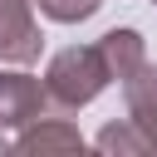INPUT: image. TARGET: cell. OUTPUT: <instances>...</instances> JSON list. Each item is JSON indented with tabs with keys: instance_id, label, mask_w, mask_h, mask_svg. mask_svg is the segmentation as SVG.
I'll list each match as a JSON object with an SVG mask.
<instances>
[{
	"instance_id": "cell-9",
	"label": "cell",
	"mask_w": 157,
	"mask_h": 157,
	"mask_svg": "<svg viewBox=\"0 0 157 157\" xmlns=\"http://www.w3.org/2000/svg\"><path fill=\"white\" fill-rule=\"evenodd\" d=\"M0 152H10V137H5V128H0Z\"/></svg>"
},
{
	"instance_id": "cell-7",
	"label": "cell",
	"mask_w": 157,
	"mask_h": 157,
	"mask_svg": "<svg viewBox=\"0 0 157 157\" xmlns=\"http://www.w3.org/2000/svg\"><path fill=\"white\" fill-rule=\"evenodd\" d=\"M93 147L98 152H108V157H142V152H152V142L132 128V118H123V123H108L98 137H93Z\"/></svg>"
},
{
	"instance_id": "cell-1",
	"label": "cell",
	"mask_w": 157,
	"mask_h": 157,
	"mask_svg": "<svg viewBox=\"0 0 157 157\" xmlns=\"http://www.w3.org/2000/svg\"><path fill=\"white\" fill-rule=\"evenodd\" d=\"M108 83H113V78H108V69H103L98 44H69V49H59V54L49 59V69H44V93H49V108H59V113L88 108Z\"/></svg>"
},
{
	"instance_id": "cell-5",
	"label": "cell",
	"mask_w": 157,
	"mask_h": 157,
	"mask_svg": "<svg viewBox=\"0 0 157 157\" xmlns=\"http://www.w3.org/2000/svg\"><path fill=\"white\" fill-rule=\"evenodd\" d=\"M98 54H103V69H108V78H113L118 88L147 64V44H142L137 29H108V34L98 39Z\"/></svg>"
},
{
	"instance_id": "cell-8",
	"label": "cell",
	"mask_w": 157,
	"mask_h": 157,
	"mask_svg": "<svg viewBox=\"0 0 157 157\" xmlns=\"http://www.w3.org/2000/svg\"><path fill=\"white\" fill-rule=\"evenodd\" d=\"M98 5H103V0H39V10H44L49 20H59V25H78V20L98 15Z\"/></svg>"
},
{
	"instance_id": "cell-6",
	"label": "cell",
	"mask_w": 157,
	"mask_h": 157,
	"mask_svg": "<svg viewBox=\"0 0 157 157\" xmlns=\"http://www.w3.org/2000/svg\"><path fill=\"white\" fill-rule=\"evenodd\" d=\"M123 98H128V118H132V128L152 142V152H157V64H142L128 83H123Z\"/></svg>"
},
{
	"instance_id": "cell-2",
	"label": "cell",
	"mask_w": 157,
	"mask_h": 157,
	"mask_svg": "<svg viewBox=\"0 0 157 157\" xmlns=\"http://www.w3.org/2000/svg\"><path fill=\"white\" fill-rule=\"evenodd\" d=\"M44 49L34 0H0V64H34Z\"/></svg>"
},
{
	"instance_id": "cell-3",
	"label": "cell",
	"mask_w": 157,
	"mask_h": 157,
	"mask_svg": "<svg viewBox=\"0 0 157 157\" xmlns=\"http://www.w3.org/2000/svg\"><path fill=\"white\" fill-rule=\"evenodd\" d=\"M44 108H49V93H44V83L34 74L0 69V128H15L20 132L25 123L44 118Z\"/></svg>"
},
{
	"instance_id": "cell-4",
	"label": "cell",
	"mask_w": 157,
	"mask_h": 157,
	"mask_svg": "<svg viewBox=\"0 0 157 157\" xmlns=\"http://www.w3.org/2000/svg\"><path fill=\"white\" fill-rule=\"evenodd\" d=\"M10 152L25 157H49V152H83V137L69 118H34L20 128V137L10 142Z\"/></svg>"
},
{
	"instance_id": "cell-10",
	"label": "cell",
	"mask_w": 157,
	"mask_h": 157,
	"mask_svg": "<svg viewBox=\"0 0 157 157\" xmlns=\"http://www.w3.org/2000/svg\"><path fill=\"white\" fill-rule=\"evenodd\" d=\"M152 5H157V0H152Z\"/></svg>"
}]
</instances>
